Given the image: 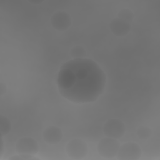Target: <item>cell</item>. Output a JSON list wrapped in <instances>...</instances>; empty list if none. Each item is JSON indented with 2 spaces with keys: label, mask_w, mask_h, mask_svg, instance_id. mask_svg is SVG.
I'll use <instances>...</instances> for the list:
<instances>
[{
  "label": "cell",
  "mask_w": 160,
  "mask_h": 160,
  "mask_svg": "<svg viewBox=\"0 0 160 160\" xmlns=\"http://www.w3.org/2000/svg\"><path fill=\"white\" fill-rule=\"evenodd\" d=\"M119 147V142L116 139L106 136L99 141L97 151L100 156L105 159H112L116 156Z\"/></svg>",
  "instance_id": "obj_2"
},
{
  "label": "cell",
  "mask_w": 160,
  "mask_h": 160,
  "mask_svg": "<svg viewBox=\"0 0 160 160\" xmlns=\"http://www.w3.org/2000/svg\"><path fill=\"white\" fill-rule=\"evenodd\" d=\"M6 92V84L1 82H0V95L2 96Z\"/></svg>",
  "instance_id": "obj_15"
},
{
  "label": "cell",
  "mask_w": 160,
  "mask_h": 160,
  "mask_svg": "<svg viewBox=\"0 0 160 160\" xmlns=\"http://www.w3.org/2000/svg\"><path fill=\"white\" fill-rule=\"evenodd\" d=\"M11 124L9 119L3 116H0V134L1 136H4L7 135L11 131Z\"/></svg>",
  "instance_id": "obj_11"
},
{
  "label": "cell",
  "mask_w": 160,
  "mask_h": 160,
  "mask_svg": "<svg viewBox=\"0 0 160 160\" xmlns=\"http://www.w3.org/2000/svg\"><path fill=\"white\" fill-rule=\"evenodd\" d=\"M43 1H29V2H31V3H33V4H40V3H41Z\"/></svg>",
  "instance_id": "obj_17"
},
{
  "label": "cell",
  "mask_w": 160,
  "mask_h": 160,
  "mask_svg": "<svg viewBox=\"0 0 160 160\" xmlns=\"http://www.w3.org/2000/svg\"><path fill=\"white\" fill-rule=\"evenodd\" d=\"M117 18L131 24L134 20V15L131 9L128 8H123L118 12Z\"/></svg>",
  "instance_id": "obj_10"
},
{
  "label": "cell",
  "mask_w": 160,
  "mask_h": 160,
  "mask_svg": "<svg viewBox=\"0 0 160 160\" xmlns=\"http://www.w3.org/2000/svg\"><path fill=\"white\" fill-rule=\"evenodd\" d=\"M0 159L2 158L4 154V141L2 136H1V141H0Z\"/></svg>",
  "instance_id": "obj_16"
},
{
  "label": "cell",
  "mask_w": 160,
  "mask_h": 160,
  "mask_svg": "<svg viewBox=\"0 0 160 160\" xmlns=\"http://www.w3.org/2000/svg\"><path fill=\"white\" fill-rule=\"evenodd\" d=\"M136 134L139 139L142 141H145L151 137L152 134V131L151 128L148 126H141L138 128Z\"/></svg>",
  "instance_id": "obj_13"
},
{
  "label": "cell",
  "mask_w": 160,
  "mask_h": 160,
  "mask_svg": "<svg viewBox=\"0 0 160 160\" xmlns=\"http://www.w3.org/2000/svg\"><path fill=\"white\" fill-rule=\"evenodd\" d=\"M44 141L49 144H56L62 139L63 134L61 129L56 126H49L42 132Z\"/></svg>",
  "instance_id": "obj_8"
},
{
  "label": "cell",
  "mask_w": 160,
  "mask_h": 160,
  "mask_svg": "<svg viewBox=\"0 0 160 160\" xmlns=\"http://www.w3.org/2000/svg\"><path fill=\"white\" fill-rule=\"evenodd\" d=\"M52 27L58 31L67 30L71 24L70 15L64 11H58L54 12L50 19Z\"/></svg>",
  "instance_id": "obj_7"
},
{
  "label": "cell",
  "mask_w": 160,
  "mask_h": 160,
  "mask_svg": "<svg viewBox=\"0 0 160 160\" xmlns=\"http://www.w3.org/2000/svg\"><path fill=\"white\" fill-rule=\"evenodd\" d=\"M111 32L116 36L122 37L126 36L131 31V24L115 18L109 23Z\"/></svg>",
  "instance_id": "obj_9"
},
{
  "label": "cell",
  "mask_w": 160,
  "mask_h": 160,
  "mask_svg": "<svg viewBox=\"0 0 160 160\" xmlns=\"http://www.w3.org/2000/svg\"><path fill=\"white\" fill-rule=\"evenodd\" d=\"M67 155L72 159L79 160L85 158L88 153L87 143L82 139L76 138L69 141L65 147Z\"/></svg>",
  "instance_id": "obj_3"
},
{
  "label": "cell",
  "mask_w": 160,
  "mask_h": 160,
  "mask_svg": "<svg viewBox=\"0 0 160 160\" xmlns=\"http://www.w3.org/2000/svg\"><path fill=\"white\" fill-rule=\"evenodd\" d=\"M9 160H39L36 156L29 154H18L14 155L8 158Z\"/></svg>",
  "instance_id": "obj_14"
},
{
  "label": "cell",
  "mask_w": 160,
  "mask_h": 160,
  "mask_svg": "<svg viewBox=\"0 0 160 160\" xmlns=\"http://www.w3.org/2000/svg\"><path fill=\"white\" fill-rule=\"evenodd\" d=\"M69 54L73 59L84 58L86 54V51L83 46L81 45H76L71 49Z\"/></svg>",
  "instance_id": "obj_12"
},
{
  "label": "cell",
  "mask_w": 160,
  "mask_h": 160,
  "mask_svg": "<svg viewBox=\"0 0 160 160\" xmlns=\"http://www.w3.org/2000/svg\"><path fill=\"white\" fill-rule=\"evenodd\" d=\"M141 154V148L138 144L126 142L120 146L116 157L118 160H138Z\"/></svg>",
  "instance_id": "obj_4"
},
{
  "label": "cell",
  "mask_w": 160,
  "mask_h": 160,
  "mask_svg": "<svg viewBox=\"0 0 160 160\" xmlns=\"http://www.w3.org/2000/svg\"><path fill=\"white\" fill-rule=\"evenodd\" d=\"M15 151L18 154L35 156L39 151V144L31 137H22L16 142L15 144Z\"/></svg>",
  "instance_id": "obj_6"
},
{
  "label": "cell",
  "mask_w": 160,
  "mask_h": 160,
  "mask_svg": "<svg viewBox=\"0 0 160 160\" xmlns=\"http://www.w3.org/2000/svg\"><path fill=\"white\" fill-rule=\"evenodd\" d=\"M106 81V74L99 66L84 58L63 64L57 78L61 95L78 104L96 101L104 91Z\"/></svg>",
  "instance_id": "obj_1"
},
{
  "label": "cell",
  "mask_w": 160,
  "mask_h": 160,
  "mask_svg": "<svg viewBox=\"0 0 160 160\" xmlns=\"http://www.w3.org/2000/svg\"><path fill=\"white\" fill-rule=\"evenodd\" d=\"M102 130L106 136L118 139L124 136L126 126L121 120L112 118L108 119L104 123Z\"/></svg>",
  "instance_id": "obj_5"
}]
</instances>
